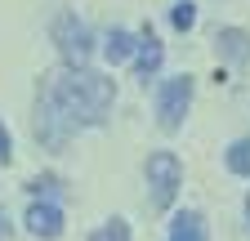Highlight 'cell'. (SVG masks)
<instances>
[{"label":"cell","mask_w":250,"mask_h":241,"mask_svg":"<svg viewBox=\"0 0 250 241\" xmlns=\"http://www.w3.org/2000/svg\"><path fill=\"white\" fill-rule=\"evenodd\" d=\"M41 94L67 116V125H103L112 103H116V80L89 67H62L54 76H45Z\"/></svg>","instance_id":"cell-1"},{"label":"cell","mask_w":250,"mask_h":241,"mask_svg":"<svg viewBox=\"0 0 250 241\" xmlns=\"http://www.w3.org/2000/svg\"><path fill=\"white\" fill-rule=\"evenodd\" d=\"M143 174H147V188H152V205L156 210H170L174 197H179V188H183V161L161 147V152H147Z\"/></svg>","instance_id":"cell-2"},{"label":"cell","mask_w":250,"mask_h":241,"mask_svg":"<svg viewBox=\"0 0 250 241\" xmlns=\"http://www.w3.org/2000/svg\"><path fill=\"white\" fill-rule=\"evenodd\" d=\"M49 36L62 54V63L67 67H85L89 63V54H94V32H89V22L76 18V14H58L54 27H49Z\"/></svg>","instance_id":"cell-3"},{"label":"cell","mask_w":250,"mask_h":241,"mask_svg":"<svg viewBox=\"0 0 250 241\" xmlns=\"http://www.w3.org/2000/svg\"><path fill=\"white\" fill-rule=\"evenodd\" d=\"M192 89H197V80L188 76V72L161 85V94H156V125H161L166 134H174V130L183 125L188 107H192Z\"/></svg>","instance_id":"cell-4"},{"label":"cell","mask_w":250,"mask_h":241,"mask_svg":"<svg viewBox=\"0 0 250 241\" xmlns=\"http://www.w3.org/2000/svg\"><path fill=\"white\" fill-rule=\"evenodd\" d=\"M67 139H72L67 116H62V112L41 94V99H36V143L49 147V152H62V147H67Z\"/></svg>","instance_id":"cell-5"},{"label":"cell","mask_w":250,"mask_h":241,"mask_svg":"<svg viewBox=\"0 0 250 241\" xmlns=\"http://www.w3.org/2000/svg\"><path fill=\"white\" fill-rule=\"evenodd\" d=\"M27 232L36 237V241H58L62 237V210L54 201H31L27 205V215H22Z\"/></svg>","instance_id":"cell-6"},{"label":"cell","mask_w":250,"mask_h":241,"mask_svg":"<svg viewBox=\"0 0 250 241\" xmlns=\"http://www.w3.org/2000/svg\"><path fill=\"white\" fill-rule=\"evenodd\" d=\"M161 63H166V45L156 40V32H152V27H143V36H139V49H134V76L147 85L156 72H161Z\"/></svg>","instance_id":"cell-7"},{"label":"cell","mask_w":250,"mask_h":241,"mask_svg":"<svg viewBox=\"0 0 250 241\" xmlns=\"http://www.w3.org/2000/svg\"><path fill=\"white\" fill-rule=\"evenodd\" d=\"M214 49H219L224 63H246L250 58V36L241 32V27H224V32L214 36Z\"/></svg>","instance_id":"cell-8"},{"label":"cell","mask_w":250,"mask_h":241,"mask_svg":"<svg viewBox=\"0 0 250 241\" xmlns=\"http://www.w3.org/2000/svg\"><path fill=\"white\" fill-rule=\"evenodd\" d=\"M166 241H210L206 219L197 215V210H179V215L170 219V237Z\"/></svg>","instance_id":"cell-9"},{"label":"cell","mask_w":250,"mask_h":241,"mask_svg":"<svg viewBox=\"0 0 250 241\" xmlns=\"http://www.w3.org/2000/svg\"><path fill=\"white\" fill-rule=\"evenodd\" d=\"M134 49H139V36H130L125 27H112V32L103 36V58H107L112 67H116V63H130Z\"/></svg>","instance_id":"cell-10"},{"label":"cell","mask_w":250,"mask_h":241,"mask_svg":"<svg viewBox=\"0 0 250 241\" xmlns=\"http://www.w3.org/2000/svg\"><path fill=\"white\" fill-rule=\"evenodd\" d=\"M224 165H228V174H237V179H250V139H237V143H228Z\"/></svg>","instance_id":"cell-11"},{"label":"cell","mask_w":250,"mask_h":241,"mask_svg":"<svg viewBox=\"0 0 250 241\" xmlns=\"http://www.w3.org/2000/svg\"><path fill=\"white\" fill-rule=\"evenodd\" d=\"M170 27H174V32H192V27H197V5H192V0L170 5Z\"/></svg>","instance_id":"cell-12"},{"label":"cell","mask_w":250,"mask_h":241,"mask_svg":"<svg viewBox=\"0 0 250 241\" xmlns=\"http://www.w3.org/2000/svg\"><path fill=\"white\" fill-rule=\"evenodd\" d=\"M89 241H130V223L125 219H107L103 228H94Z\"/></svg>","instance_id":"cell-13"},{"label":"cell","mask_w":250,"mask_h":241,"mask_svg":"<svg viewBox=\"0 0 250 241\" xmlns=\"http://www.w3.org/2000/svg\"><path fill=\"white\" fill-rule=\"evenodd\" d=\"M27 188L36 192V197H62V192H67V188H62V179H58V174H36V179H31Z\"/></svg>","instance_id":"cell-14"},{"label":"cell","mask_w":250,"mask_h":241,"mask_svg":"<svg viewBox=\"0 0 250 241\" xmlns=\"http://www.w3.org/2000/svg\"><path fill=\"white\" fill-rule=\"evenodd\" d=\"M14 157V139H9V130L0 125V161H9Z\"/></svg>","instance_id":"cell-15"},{"label":"cell","mask_w":250,"mask_h":241,"mask_svg":"<svg viewBox=\"0 0 250 241\" xmlns=\"http://www.w3.org/2000/svg\"><path fill=\"white\" fill-rule=\"evenodd\" d=\"M5 228H9V223H5V210H0V237H5Z\"/></svg>","instance_id":"cell-16"},{"label":"cell","mask_w":250,"mask_h":241,"mask_svg":"<svg viewBox=\"0 0 250 241\" xmlns=\"http://www.w3.org/2000/svg\"><path fill=\"white\" fill-rule=\"evenodd\" d=\"M246 219H250V192H246Z\"/></svg>","instance_id":"cell-17"}]
</instances>
